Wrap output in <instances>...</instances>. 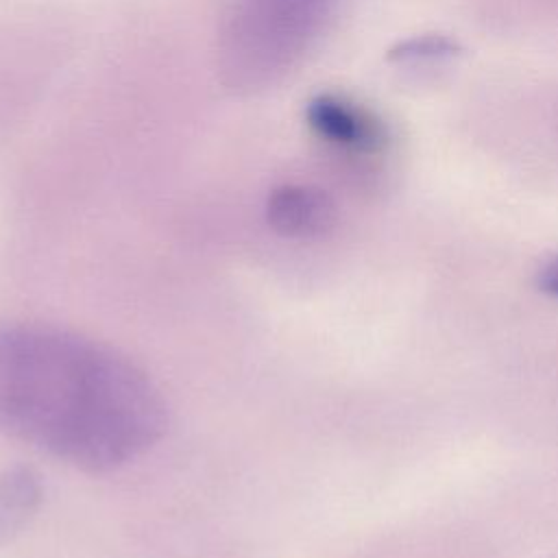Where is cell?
Masks as SVG:
<instances>
[{
	"label": "cell",
	"mask_w": 558,
	"mask_h": 558,
	"mask_svg": "<svg viewBox=\"0 0 558 558\" xmlns=\"http://www.w3.org/2000/svg\"><path fill=\"white\" fill-rule=\"evenodd\" d=\"M331 198L312 185H281L266 201L268 225L286 238H316L331 229Z\"/></svg>",
	"instance_id": "4"
},
{
	"label": "cell",
	"mask_w": 558,
	"mask_h": 558,
	"mask_svg": "<svg viewBox=\"0 0 558 558\" xmlns=\"http://www.w3.org/2000/svg\"><path fill=\"white\" fill-rule=\"evenodd\" d=\"M166 403L129 357L48 325H0V432L85 471L148 451Z\"/></svg>",
	"instance_id": "1"
},
{
	"label": "cell",
	"mask_w": 558,
	"mask_h": 558,
	"mask_svg": "<svg viewBox=\"0 0 558 558\" xmlns=\"http://www.w3.org/2000/svg\"><path fill=\"white\" fill-rule=\"evenodd\" d=\"M536 283H538L541 292H545V294L558 299V257L549 259V262L538 270Z\"/></svg>",
	"instance_id": "7"
},
{
	"label": "cell",
	"mask_w": 558,
	"mask_h": 558,
	"mask_svg": "<svg viewBox=\"0 0 558 558\" xmlns=\"http://www.w3.org/2000/svg\"><path fill=\"white\" fill-rule=\"evenodd\" d=\"M338 0H233L218 61L233 89H262L281 78L329 24Z\"/></svg>",
	"instance_id": "2"
},
{
	"label": "cell",
	"mask_w": 558,
	"mask_h": 558,
	"mask_svg": "<svg viewBox=\"0 0 558 558\" xmlns=\"http://www.w3.org/2000/svg\"><path fill=\"white\" fill-rule=\"evenodd\" d=\"M39 499L41 482L33 469L9 466L0 471V543L31 519Z\"/></svg>",
	"instance_id": "5"
},
{
	"label": "cell",
	"mask_w": 558,
	"mask_h": 558,
	"mask_svg": "<svg viewBox=\"0 0 558 558\" xmlns=\"http://www.w3.org/2000/svg\"><path fill=\"white\" fill-rule=\"evenodd\" d=\"M307 122L318 137L344 150L373 153L386 142L384 124L368 109L340 96L314 98L307 107Z\"/></svg>",
	"instance_id": "3"
},
{
	"label": "cell",
	"mask_w": 558,
	"mask_h": 558,
	"mask_svg": "<svg viewBox=\"0 0 558 558\" xmlns=\"http://www.w3.org/2000/svg\"><path fill=\"white\" fill-rule=\"evenodd\" d=\"M456 52H458V46L449 37L423 35V37H410L401 41L397 48L390 50V59L401 63H416V61L447 59V57H453Z\"/></svg>",
	"instance_id": "6"
}]
</instances>
